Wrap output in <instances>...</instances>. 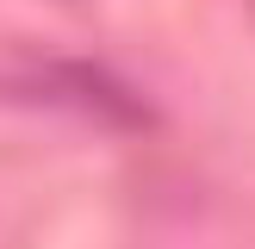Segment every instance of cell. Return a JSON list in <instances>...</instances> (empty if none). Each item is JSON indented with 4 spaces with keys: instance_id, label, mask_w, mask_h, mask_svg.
I'll use <instances>...</instances> for the list:
<instances>
[{
    "instance_id": "obj_1",
    "label": "cell",
    "mask_w": 255,
    "mask_h": 249,
    "mask_svg": "<svg viewBox=\"0 0 255 249\" xmlns=\"http://www.w3.org/2000/svg\"><path fill=\"white\" fill-rule=\"evenodd\" d=\"M0 94L19 100V106L75 112V119L100 124V131H149V124H156V106H149L131 81L94 69V62L25 56V62H12V69H0Z\"/></svg>"
},
{
    "instance_id": "obj_2",
    "label": "cell",
    "mask_w": 255,
    "mask_h": 249,
    "mask_svg": "<svg viewBox=\"0 0 255 249\" xmlns=\"http://www.w3.org/2000/svg\"><path fill=\"white\" fill-rule=\"evenodd\" d=\"M62 6H87V0H62Z\"/></svg>"
}]
</instances>
